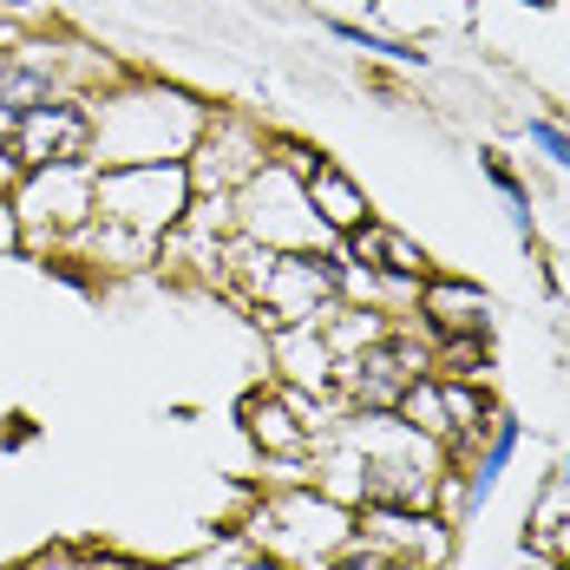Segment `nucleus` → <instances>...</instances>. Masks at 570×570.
<instances>
[{
	"label": "nucleus",
	"instance_id": "nucleus-1",
	"mask_svg": "<svg viewBox=\"0 0 570 570\" xmlns=\"http://www.w3.org/2000/svg\"><path fill=\"white\" fill-rule=\"evenodd\" d=\"M92 106V165H171L204 138L210 106L171 79H118Z\"/></svg>",
	"mask_w": 570,
	"mask_h": 570
},
{
	"label": "nucleus",
	"instance_id": "nucleus-2",
	"mask_svg": "<svg viewBox=\"0 0 570 570\" xmlns=\"http://www.w3.org/2000/svg\"><path fill=\"white\" fill-rule=\"evenodd\" d=\"M249 544L263 558H276L283 570H322L342 544H354V512L322 499L315 485H288V492H269L256 512H249Z\"/></svg>",
	"mask_w": 570,
	"mask_h": 570
},
{
	"label": "nucleus",
	"instance_id": "nucleus-3",
	"mask_svg": "<svg viewBox=\"0 0 570 570\" xmlns=\"http://www.w3.org/2000/svg\"><path fill=\"white\" fill-rule=\"evenodd\" d=\"M92 184L99 165H40L20 177L13 190V217L27 229V243H79V229L92 224Z\"/></svg>",
	"mask_w": 570,
	"mask_h": 570
},
{
	"label": "nucleus",
	"instance_id": "nucleus-4",
	"mask_svg": "<svg viewBox=\"0 0 570 570\" xmlns=\"http://www.w3.org/2000/svg\"><path fill=\"white\" fill-rule=\"evenodd\" d=\"M263 165H269V131H263L256 118H236V112H210L204 138H197L190 158H184L190 190H217V197H236Z\"/></svg>",
	"mask_w": 570,
	"mask_h": 570
},
{
	"label": "nucleus",
	"instance_id": "nucleus-5",
	"mask_svg": "<svg viewBox=\"0 0 570 570\" xmlns=\"http://www.w3.org/2000/svg\"><path fill=\"white\" fill-rule=\"evenodd\" d=\"M7 151L27 171H40V165H92V106L79 92H59L47 106L20 112L13 131H7Z\"/></svg>",
	"mask_w": 570,
	"mask_h": 570
},
{
	"label": "nucleus",
	"instance_id": "nucleus-6",
	"mask_svg": "<svg viewBox=\"0 0 570 570\" xmlns=\"http://www.w3.org/2000/svg\"><path fill=\"white\" fill-rule=\"evenodd\" d=\"M354 538H367L387 564L406 570H440L453 558V524L440 512H413V505H361Z\"/></svg>",
	"mask_w": 570,
	"mask_h": 570
},
{
	"label": "nucleus",
	"instance_id": "nucleus-7",
	"mask_svg": "<svg viewBox=\"0 0 570 570\" xmlns=\"http://www.w3.org/2000/svg\"><path fill=\"white\" fill-rule=\"evenodd\" d=\"M413 308H420V328L433 342H446V335H485L492 328V295L479 283H459V276H426Z\"/></svg>",
	"mask_w": 570,
	"mask_h": 570
},
{
	"label": "nucleus",
	"instance_id": "nucleus-8",
	"mask_svg": "<svg viewBox=\"0 0 570 570\" xmlns=\"http://www.w3.org/2000/svg\"><path fill=\"white\" fill-rule=\"evenodd\" d=\"M302 197H308L315 224L328 229L335 243H342V236H354L361 224H374V204H367V190H361V184H354V177H347L342 165L328 158V151H322V158L302 171Z\"/></svg>",
	"mask_w": 570,
	"mask_h": 570
},
{
	"label": "nucleus",
	"instance_id": "nucleus-9",
	"mask_svg": "<svg viewBox=\"0 0 570 570\" xmlns=\"http://www.w3.org/2000/svg\"><path fill=\"white\" fill-rule=\"evenodd\" d=\"M342 256L347 263H361V269H374V276H400V283H426L433 276V256L394 224H361L354 236H342Z\"/></svg>",
	"mask_w": 570,
	"mask_h": 570
},
{
	"label": "nucleus",
	"instance_id": "nucleus-10",
	"mask_svg": "<svg viewBox=\"0 0 570 570\" xmlns=\"http://www.w3.org/2000/svg\"><path fill=\"white\" fill-rule=\"evenodd\" d=\"M518 446H524V420H512V413L499 406V420H492V433L479 440V453L465 459L472 472H465V492H459V524H465V518H479L485 505H492V492H499V479L512 472Z\"/></svg>",
	"mask_w": 570,
	"mask_h": 570
},
{
	"label": "nucleus",
	"instance_id": "nucleus-11",
	"mask_svg": "<svg viewBox=\"0 0 570 570\" xmlns=\"http://www.w3.org/2000/svg\"><path fill=\"white\" fill-rule=\"evenodd\" d=\"M243 426L263 446V459H276V465H308V453H315V433L283 406V394H249L243 400Z\"/></svg>",
	"mask_w": 570,
	"mask_h": 570
},
{
	"label": "nucleus",
	"instance_id": "nucleus-12",
	"mask_svg": "<svg viewBox=\"0 0 570 570\" xmlns=\"http://www.w3.org/2000/svg\"><path fill=\"white\" fill-rule=\"evenodd\" d=\"M276 367H283L288 387L335 394V347L322 342L315 322H302V328H276Z\"/></svg>",
	"mask_w": 570,
	"mask_h": 570
},
{
	"label": "nucleus",
	"instance_id": "nucleus-13",
	"mask_svg": "<svg viewBox=\"0 0 570 570\" xmlns=\"http://www.w3.org/2000/svg\"><path fill=\"white\" fill-rule=\"evenodd\" d=\"M479 171H485V184L505 197V217H512V229H518V243L524 249H538V210H531V184L499 158V151H479Z\"/></svg>",
	"mask_w": 570,
	"mask_h": 570
},
{
	"label": "nucleus",
	"instance_id": "nucleus-14",
	"mask_svg": "<svg viewBox=\"0 0 570 570\" xmlns=\"http://www.w3.org/2000/svg\"><path fill=\"white\" fill-rule=\"evenodd\" d=\"M433 374L440 381H485L492 374L485 335H446V342H433Z\"/></svg>",
	"mask_w": 570,
	"mask_h": 570
},
{
	"label": "nucleus",
	"instance_id": "nucleus-15",
	"mask_svg": "<svg viewBox=\"0 0 570 570\" xmlns=\"http://www.w3.org/2000/svg\"><path fill=\"white\" fill-rule=\"evenodd\" d=\"M328 33H335L342 47H354V53H367V59H387V66H426V53H413L406 40H387V33H367L361 20H328Z\"/></svg>",
	"mask_w": 570,
	"mask_h": 570
},
{
	"label": "nucleus",
	"instance_id": "nucleus-16",
	"mask_svg": "<svg viewBox=\"0 0 570 570\" xmlns=\"http://www.w3.org/2000/svg\"><path fill=\"white\" fill-rule=\"evenodd\" d=\"M524 145H531L544 165H558V171L570 177V125H558V118H524Z\"/></svg>",
	"mask_w": 570,
	"mask_h": 570
},
{
	"label": "nucleus",
	"instance_id": "nucleus-17",
	"mask_svg": "<svg viewBox=\"0 0 570 570\" xmlns=\"http://www.w3.org/2000/svg\"><path fill=\"white\" fill-rule=\"evenodd\" d=\"M322 570H394V564H387V558H381L367 538H354V544H342V551H335Z\"/></svg>",
	"mask_w": 570,
	"mask_h": 570
},
{
	"label": "nucleus",
	"instance_id": "nucleus-18",
	"mask_svg": "<svg viewBox=\"0 0 570 570\" xmlns=\"http://www.w3.org/2000/svg\"><path fill=\"white\" fill-rule=\"evenodd\" d=\"M229 570H283V564H276V558H263V551H256V558H249V564H229Z\"/></svg>",
	"mask_w": 570,
	"mask_h": 570
},
{
	"label": "nucleus",
	"instance_id": "nucleus-19",
	"mask_svg": "<svg viewBox=\"0 0 570 570\" xmlns=\"http://www.w3.org/2000/svg\"><path fill=\"white\" fill-rule=\"evenodd\" d=\"M518 7H531V13H551V7H564V0H518Z\"/></svg>",
	"mask_w": 570,
	"mask_h": 570
},
{
	"label": "nucleus",
	"instance_id": "nucleus-20",
	"mask_svg": "<svg viewBox=\"0 0 570 570\" xmlns=\"http://www.w3.org/2000/svg\"><path fill=\"white\" fill-rule=\"evenodd\" d=\"M558 485H570V453H564V465H558Z\"/></svg>",
	"mask_w": 570,
	"mask_h": 570
},
{
	"label": "nucleus",
	"instance_id": "nucleus-21",
	"mask_svg": "<svg viewBox=\"0 0 570 570\" xmlns=\"http://www.w3.org/2000/svg\"><path fill=\"white\" fill-rule=\"evenodd\" d=\"M367 7H381V0H367Z\"/></svg>",
	"mask_w": 570,
	"mask_h": 570
}]
</instances>
